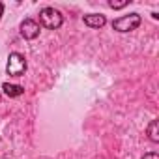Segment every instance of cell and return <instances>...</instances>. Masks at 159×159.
<instances>
[{"instance_id": "obj_9", "label": "cell", "mask_w": 159, "mask_h": 159, "mask_svg": "<svg viewBox=\"0 0 159 159\" xmlns=\"http://www.w3.org/2000/svg\"><path fill=\"white\" fill-rule=\"evenodd\" d=\"M142 159H159V155H157L155 152H150V153H146Z\"/></svg>"}, {"instance_id": "obj_2", "label": "cell", "mask_w": 159, "mask_h": 159, "mask_svg": "<svg viewBox=\"0 0 159 159\" xmlns=\"http://www.w3.org/2000/svg\"><path fill=\"white\" fill-rule=\"evenodd\" d=\"M64 23V17L58 10L54 8H43L39 11V25L49 28V30H58Z\"/></svg>"}, {"instance_id": "obj_4", "label": "cell", "mask_w": 159, "mask_h": 159, "mask_svg": "<svg viewBox=\"0 0 159 159\" xmlns=\"http://www.w3.org/2000/svg\"><path fill=\"white\" fill-rule=\"evenodd\" d=\"M21 36L25 39H36L39 36V23H36L34 19H25L21 23Z\"/></svg>"}, {"instance_id": "obj_10", "label": "cell", "mask_w": 159, "mask_h": 159, "mask_svg": "<svg viewBox=\"0 0 159 159\" xmlns=\"http://www.w3.org/2000/svg\"><path fill=\"white\" fill-rule=\"evenodd\" d=\"M2 11H4V4L0 2V19H2Z\"/></svg>"}, {"instance_id": "obj_3", "label": "cell", "mask_w": 159, "mask_h": 159, "mask_svg": "<svg viewBox=\"0 0 159 159\" xmlns=\"http://www.w3.org/2000/svg\"><path fill=\"white\" fill-rule=\"evenodd\" d=\"M26 71V58L21 52H10L8 64H6V73L10 77H23Z\"/></svg>"}, {"instance_id": "obj_8", "label": "cell", "mask_w": 159, "mask_h": 159, "mask_svg": "<svg viewBox=\"0 0 159 159\" xmlns=\"http://www.w3.org/2000/svg\"><path fill=\"white\" fill-rule=\"evenodd\" d=\"M129 2H131V0H120V2H116V0H109V8H112V10H122V8H125Z\"/></svg>"}, {"instance_id": "obj_5", "label": "cell", "mask_w": 159, "mask_h": 159, "mask_svg": "<svg viewBox=\"0 0 159 159\" xmlns=\"http://www.w3.org/2000/svg\"><path fill=\"white\" fill-rule=\"evenodd\" d=\"M83 21H84V25L90 26V28H103L105 23H107L105 15H101V13H88V15L83 17Z\"/></svg>"}, {"instance_id": "obj_7", "label": "cell", "mask_w": 159, "mask_h": 159, "mask_svg": "<svg viewBox=\"0 0 159 159\" xmlns=\"http://www.w3.org/2000/svg\"><path fill=\"white\" fill-rule=\"evenodd\" d=\"M148 137L152 142H159V122L157 120H152L150 125H148Z\"/></svg>"}, {"instance_id": "obj_6", "label": "cell", "mask_w": 159, "mask_h": 159, "mask_svg": "<svg viewBox=\"0 0 159 159\" xmlns=\"http://www.w3.org/2000/svg\"><path fill=\"white\" fill-rule=\"evenodd\" d=\"M2 90H4V94L10 96V98H19V96L25 94V88H23L21 84H10V83H4V84H2Z\"/></svg>"}, {"instance_id": "obj_1", "label": "cell", "mask_w": 159, "mask_h": 159, "mask_svg": "<svg viewBox=\"0 0 159 159\" xmlns=\"http://www.w3.org/2000/svg\"><path fill=\"white\" fill-rule=\"evenodd\" d=\"M140 23H142V17H140L139 13H129V15H122V17L114 19V21H112V28H114L116 32L125 34V32L137 30V28L140 26Z\"/></svg>"}]
</instances>
